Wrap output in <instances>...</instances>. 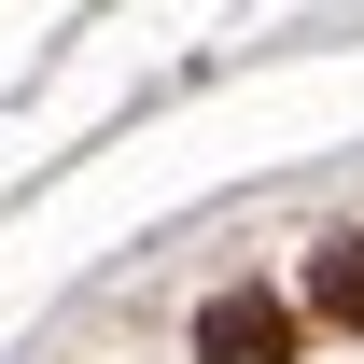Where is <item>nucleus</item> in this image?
I'll use <instances>...</instances> for the list:
<instances>
[{
    "label": "nucleus",
    "mask_w": 364,
    "mask_h": 364,
    "mask_svg": "<svg viewBox=\"0 0 364 364\" xmlns=\"http://www.w3.org/2000/svg\"><path fill=\"white\" fill-rule=\"evenodd\" d=\"M309 309L364 336V238H322V252H309Z\"/></svg>",
    "instance_id": "f03ea898"
},
{
    "label": "nucleus",
    "mask_w": 364,
    "mask_h": 364,
    "mask_svg": "<svg viewBox=\"0 0 364 364\" xmlns=\"http://www.w3.org/2000/svg\"><path fill=\"white\" fill-rule=\"evenodd\" d=\"M196 364H294V309L252 294V280L210 294V309H196Z\"/></svg>",
    "instance_id": "f257e3e1"
}]
</instances>
